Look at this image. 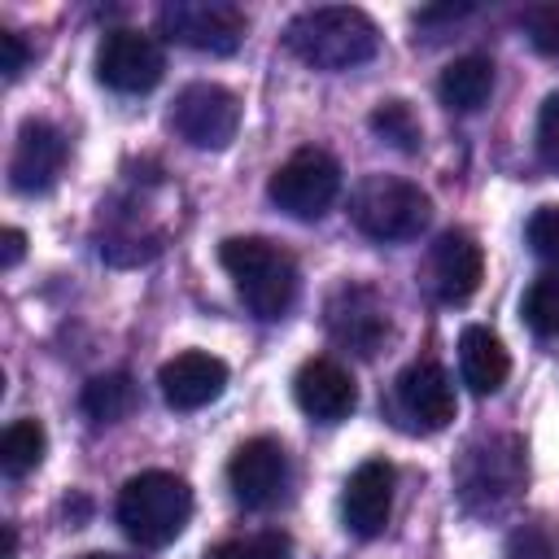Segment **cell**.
Returning a JSON list of instances; mask_svg holds the SVG:
<instances>
[{
	"mask_svg": "<svg viewBox=\"0 0 559 559\" xmlns=\"http://www.w3.org/2000/svg\"><path fill=\"white\" fill-rule=\"evenodd\" d=\"M284 48L310 70H354L380 52V31L362 9L319 4L284 26Z\"/></svg>",
	"mask_w": 559,
	"mask_h": 559,
	"instance_id": "obj_1",
	"label": "cell"
},
{
	"mask_svg": "<svg viewBox=\"0 0 559 559\" xmlns=\"http://www.w3.org/2000/svg\"><path fill=\"white\" fill-rule=\"evenodd\" d=\"M218 262L227 280L236 284V297L245 301L249 314L275 323L293 310L297 301V262L284 245L266 236H231L218 249Z\"/></svg>",
	"mask_w": 559,
	"mask_h": 559,
	"instance_id": "obj_2",
	"label": "cell"
},
{
	"mask_svg": "<svg viewBox=\"0 0 559 559\" xmlns=\"http://www.w3.org/2000/svg\"><path fill=\"white\" fill-rule=\"evenodd\" d=\"M118 524L122 533L144 546V550H162L170 546L188 520H192V489L183 476L175 472H135L122 489H118Z\"/></svg>",
	"mask_w": 559,
	"mask_h": 559,
	"instance_id": "obj_3",
	"label": "cell"
},
{
	"mask_svg": "<svg viewBox=\"0 0 559 559\" xmlns=\"http://www.w3.org/2000/svg\"><path fill=\"white\" fill-rule=\"evenodd\" d=\"M432 218V201L419 183L397 179V175H367L354 183L349 192V223L380 240V245H397V240H415Z\"/></svg>",
	"mask_w": 559,
	"mask_h": 559,
	"instance_id": "obj_4",
	"label": "cell"
},
{
	"mask_svg": "<svg viewBox=\"0 0 559 559\" xmlns=\"http://www.w3.org/2000/svg\"><path fill=\"white\" fill-rule=\"evenodd\" d=\"M459 498L467 511H502L524 485V450L515 437H485L467 445L454 472Z\"/></svg>",
	"mask_w": 559,
	"mask_h": 559,
	"instance_id": "obj_5",
	"label": "cell"
},
{
	"mask_svg": "<svg viewBox=\"0 0 559 559\" xmlns=\"http://www.w3.org/2000/svg\"><path fill=\"white\" fill-rule=\"evenodd\" d=\"M266 197L301 223H314L332 210V201L341 197V166L332 153L323 148H297L293 157H284L266 183Z\"/></svg>",
	"mask_w": 559,
	"mask_h": 559,
	"instance_id": "obj_6",
	"label": "cell"
},
{
	"mask_svg": "<svg viewBox=\"0 0 559 559\" xmlns=\"http://www.w3.org/2000/svg\"><path fill=\"white\" fill-rule=\"evenodd\" d=\"M157 31L192 52L231 57L245 39V13L227 0H170L157 9Z\"/></svg>",
	"mask_w": 559,
	"mask_h": 559,
	"instance_id": "obj_7",
	"label": "cell"
},
{
	"mask_svg": "<svg viewBox=\"0 0 559 559\" xmlns=\"http://www.w3.org/2000/svg\"><path fill=\"white\" fill-rule=\"evenodd\" d=\"M170 131L192 148H227L240 131V100L223 83H188L170 105Z\"/></svg>",
	"mask_w": 559,
	"mask_h": 559,
	"instance_id": "obj_8",
	"label": "cell"
},
{
	"mask_svg": "<svg viewBox=\"0 0 559 559\" xmlns=\"http://www.w3.org/2000/svg\"><path fill=\"white\" fill-rule=\"evenodd\" d=\"M323 323H328V336L362 358H371L384 336H389V306L380 301V293L371 284H336L323 301Z\"/></svg>",
	"mask_w": 559,
	"mask_h": 559,
	"instance_id": "obj_9",
	"label": "cell"
},
{
	"mask_svg": "<svg viewBox=\"0 0 559 559\" xmlns=\"http://www.w3.org/2000/svg\"><path fill=\"white\" fill-rule=\"evenodd\" d=\"M162 74H166V52L144 31L118 26L96 48V79L105 87H114V92H127V96L153 92L162 83Z\"/></svg>",
	"mask_w": 559,
	"mask_h": 559,
	"instance_id": "obj_10",
	"label": "cell"
},
{
	"mask_svg": "<svg viewBox=\"0 0 559 559\" xmlns=\"http://www.w3.org/2000/svg\"><path fill=\"white\" fill-rule=\"evenodd\" d=\"M227 485L231 498L249 511H266L288 489V454L275 437H249L227 459Z\"/></svg>",
	"mask_w": 559,
	"mask_h": 559,
	"instance_id": "obj_11",
	"label": "cell"
},
{
	"mask_svg": "<svg viewBox=\"0 0 559 559\" xmlns=\"http://www.w3.org/2000/svg\"><path fill=\"white\" fill-rule=\"evenodd\" d=\"M393 463L384 459H367L349 472L345 489H341V520L354 537H380L389 528L393 515Z\"/></svg>",
	"mask_w": 559,
	"mask_h": 559,
	"instance_id": "obj_12",
	"label": "cell"
},
{
	"mask_svg": "<svg viewBox=\"0 0 559 559\" xmlns=\"http://www.w3.org/2000/svg\"><path fill=\"white\" fill-rule=\"evenodd\" d=\"M61 166H66V135L44 118H26L17 127V140H13L9 183L17 192L35 197V192H48L57 183Z\"/></svg>",
	"mask_w": 559,
	"mask_h": 559,
	"instance_id": "obj_13",
	"label": "cell"
},
{
	"mask_svg": "<svg viewBox=\"0 0 559 559\" xmlns=\"http://www.w3.org/2000/svg\"><path fill=\"white\" fill-rule=\"evenodd\" d=\"M428 280L437 301L445 306H463L476 297L480 280H485V249L476 245L472 231H441L432 253H428Z\"/></svg>",
	"mask_w": 559,
	"mask_h": 559,
	"instance_id": "obj_14",
	"label": "cell"
},
{
	"mask_svg": "<svg viewBox=\"0 0 559 559\" xmlns=\"http://www.w3.org/2000/svg\"><path fill=\"white\" fill-rule=\"evenodd\" d=\"M157 389L170 411H201L227 389V362L205 349H183L157 371Z\"/></svg>",
	"mask_w": 559,
	"mask_h": 559,
	"instance_id": "obj_15",
	"label": "cell"
},
{
	"mask_svg": "<svg viewBox=\"0 0 559 559\" xmlns=\"http://www.w3.org/2000/svg\"><path fill=\"white\" fill-rule=\"evenodd\" d=\"M293 397L310 419L341 424L358 406V384L336 358H310V362H301V371L293 380Z\"/></svg>",
	"mask_w": 559,
	"mask_h": 559,
	"instance_id": "obj_16",
	"label": "cell"
},
{
	"mask_svg": "<svg viewBox=\"0 0 559 559\" xmlns=\"http://www.w3.org/2000/svg\"><path fill=\"white\" fill-rule=\"evenodd\" d=\"M397 406H402V415H406L415 428H424V432L445 428V424L454 419V411H459L454 384H450L445 367L432 362V358L411 362V367L397 376Z\"/></svg>",
	"mask_w": 559,
	"mask_h": 559,
	"instance_id": "obj_17",
	"label": "cell"
},
{
	"mask_svg": "<svg viewBox=\"0 0 559 559\" xmlns=\"http://www.w3.org/2000/svg\"><path fill=\"white\" fill-rule=\"evenodd\" d=\"M459 376L476 397L498 393L511 376V354H507L502 336L480 328V323L463 328V336H459Z\"/></svg>",
	"mask_w": 559,
	"mask_h": 559,
	"instance_id": "obj_18",
	"label": "cell"
},
{
	"mask_svg": "<svg viewBox=\"0 0 559 559\" xmlns=\"http://www.w3.org/2000/svg\"><path fill=\"white\" fill-rule=\"evenodd\" d=\"M493 92V61L480 57V52H467V57H454L441 79H437V96L445 109H459V114H476Z\"/></svg>",
	"mask_w": 559,
	"mask_h": 559,
	"instance_id": "obj_19",
	"label": "cell"
},
{
	"mask_svg": "<svg viewBox=\"0 0 559 559\" xmlns=\"http://www.w3.org/2000/svg\"><path fill=\"white\" fill-rule=\"evenodd\" d=\"M79 406H83V415L92 424H118L135 406V380L127 371H100V376H92L83 384Z\"/></svg>",
	"mask_w": 559,
	"mask_h": 559,
	"instance_id": "obj_20",
	"label": "cell"
},
{
	"mask_svg": "<svg viewBox=\"0 0 559 559\" xmlns=\"http://www.w3.org/2000/svg\"><path fill=\"white\" fill-rule=\"evenodd\" d=\"M44 454H48V432H44L39 419H13L4 428V437H0V467H4V476L17 480V476L35 472L44 463Z\"/></svg>",
	"mask_w": 559,
	"mask_h": 559,
	"instance_id": "obj_21",
	"label": "cell"
},
{
	"mask_svg": "<svg viewBox=\"0 0 559 559\" xmlns=\"http://www.w3.org/2000/svg\"><path fill=\"white\" fill-rule=\"evenodd\" d=\"M371 131H376L380 140H389L393 148H402V153H415L419 140H424L419 118L411 114L406 100H380V105L371 109Z\"/></svg>",
	"mask_w": 559,
	"mask_h": 559,
	"instance_id": "obj_22",
	"label": "cell"
},
{
	"mask_svg": "<svg viewBox=\"0 0 559 559\" xmlns=\"http://www.w3.org/2000/svg\"><path fill=\"white\" fill-rule=\"evenodd\" d=\"M520 314L537 336H559V275H537L520 301Z\"/></svg>",
	"mask_w": 559,
	"mask_h": 559,
	"instance_id": "obj_23",
	"label": "cell"
},
{
	"mask_svg": "<svg viewBox=\"0 0 559 559\" xmlns=\"http://www.w3.org/2000/svg\"><path fill=\"white\" fill-rule=\"evenodd\" d=\"M293 555V542L284 533H253V537H227V542H214L201 559H288Z\"/></svg>",
	"mask_w": 559,
	"mask_h": 559,
	"instance_id": "obj_24",
	"label": "cell"
},
{
	"mask_svg": "<svg viewBox=\"0 0 559 559\" xmlns=\"http://www.w3.org/2000/svg\"><path fill=\"white\" fill-rule=\"evenodd\" d=\"M520 26L528 35V44L546 57H559V4H533L520 13Z\"/></svg>",
	"mask_w": 559,
	"mask_h": 559,
	"instance_id": "obj_25",
	"label": "cell"
},
{
	"mask_svg": "<svg viewBox=\"0 0 559 559\" xmlns=\"http://www.w3.org/2000/svg\"><path fill=\"white\" fill-rule=\"evenodd\" d=\"M528 245L537 258L559 266V205H537L528 218Z\"/></svg>",
	"mask_w": 559,
	"mask_h": 559,
	"instance_id": "obj_26",
	"label": "cell"
},
{
	"mask_svg": "<svg viewBox=\"0 0 559 559\" xmlns=\"http://www.w3.org/2000/svg\"><path fill=\"white\" fill-rule=\"evenodd\" d=\"M537 153L550 170H559V92H550L542 100V114H537Z\"/></svg>",
	"mask_w": 559,
	"mask_h": 559,
	"instance_id": "obj_27",
	"label": "cell"
},
{
	"mask_svg": "<svg viewBox=\"0 0 559 559\" xmlns=\"http://www.w3.org/2000/svg\"><path fill=\"white\" fill-rule=\"evenodd\" d=\"M511 559H559V550L546 528L524 524L520 533H511Z\"/></svg>",
	"mask_w": 559,
	"mask_h": 559,
	"instance_id": "obj_28",
	"label": "cell"
},
{
	"mask_svg": "<svg viewBox=\"0 0 559 559\" xmlns=\"http://www.w3.org/2000/svg\"><path fill=\"white\" fill-rule=\"evenodd\" d=\"M26 44H22V35H13V31H0V74L13 83L22 70H26Z\"/></svg>",
	"mask_w": 559,
	"mask_h": 559,
	"instance_id": "obj_29",
	"label": "cell"
},
{
	"mask_svg": "<svg viewBox=\"0 0 559 559\" xmlns=\"http://www.w3.org/2000/svg\"><path fill=\"white\" fill-rule=\"evenodd\" d=\"M22 253H26V231L4 227V231H0V271H13V266L22 262Z\"/></svg>",
	"mask_w": 559,
	"mask_h": 559,
	"instance_id": "obj_30",
	"label": "cell"
},
{
	"mask_svg": "<svg viewBox=\"0 0 559 559\" xmlns=\"http://www.w3.org/2000/svg\"><path fill=\"white\" fill-rule=\"evenodd\" d=\"M17 555V533H13V524H4V559H13Z\"/></svg>",
	"mask_w": 559,
	"mask_h": 559,
	"instance_id": "obj_31",
	"label": "cell"
},
{
	"mask_svg": "<svg viewBox=\"0 0 559 559\" xmlns=\"http://www.w3.org/2000/svg\"><path fill=\"white\" fill-rule=\"evenodd\" d=\"M79 559H118V555H105V550H92V555H79Z\"/></svg>",
	"mask_w": 559,
	"mask_h": 559,
	"instance_id": "obj_32",
	"label": "cell"
}]
</instances>
